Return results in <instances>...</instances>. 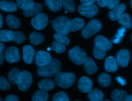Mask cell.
Returning a JSON list of instances; mask_svg holds the SVG:
<instances>
[{
    "mask_svg": "<svg viewBox=\"0 0 132 101\" xmlns=\"http://www.w3.org/2000/svg\"><path fill=\"white\" fill-rule=\"evenodd\" d=\"M5 101H18V98L15 95L10 94L6 96V97L5 99Z\"/></svg>",
    "mask_w": 132,
    "mask_h": 101,
    "instance_id": "cell-43",
    "label": "cell"
},
{
    "mask_svg": "<svg viewBox=\"0 0 132 101\" xmlns=\"http://www.w3.org/2000/svg\"><path fill=\"white\" fill-rule=\"evenodd\" d=\"M61 64L57 59H52L46 65L39 67L37 69L38 75L43 77H51L56 75L60 71Z\"/></svg>",
    "mask_w": 132,
    "mask_h": 101,
    "instance_id": "cell-1",
    "label": "cell"
},
{
    "mask_svg": "<svg viewBox=\"0 0 132 101\" xmlns=\"http://www.w3.org/2000/svg\"><path fill=\"white\" fill-rule=\"evenodd\" d=\"M97 5L101 7H105L107 6L109 0H96Z\"/></svg>",
    "mask_w": 132,
    "mask_h": 101,
    "instance_id": "cell-42",
    "label": "cell"
},
{
    "mask_svg": "<svg viewBox=\"0 0 132 101\" xmlns=\"http://www.w3.org/2000/svg\"><path fill=\"white\" fill-rule=\"evenodd\" d=\"M52 100L53 101H69V98L66 93L59 92L54 94Z\"/></svg>",
    "mask_w": 132,
    "mask_h": 101,
    "instance_id": "cell-38",
    "label": "cell"
},
{
    "mask_svg": "<svg viewBox=\"0 0 132 101\" xmlns=\"http://www.w3.org/2000/svg\"><path fill=\"white\" fill-rule=\"evenodd\" d=\"M47 7L53 12L59 11L62 6V0H44Z\"/></svg>",
    "mask_w": 132,
    "mask_h": 101,
    "instance_id": "cell-19",
    "label": "cell"
},
{
    "mask_svg": "<svg viewBox=\"0 0 132 101\" xmlns=\"http://www.w3.org/2000/svg\"><path fill=\"white\" fill-rule=\"evenodd\" d=\"M4 48H5L4 45L2 43L0 42V52H2L4 50Z\"/></svg>",
    "mask_w": 132,
    "mask_h": 101,
    "instance_id": "cell-47",
    "label": "cell"
},
{
    "mask_svg": "<svg viewBox=\"0 0 132 101\" xmlns=\"http://www.w3.org/2000/svg\"><path fill=\"white\" fill-rule=\"evenodd\" d=\"M131 40L132 41V35H131Z\"/></svg>",
    "mask_w": 132,
    "mask_h": 101,
    "instance_id": "cell-54",
    "label": "cell"
},
{
    "mask_svg": "<svg viewBox=\"0 0 132 101\" xmlns=\"http://www.w3.org/2000/svg\"><path fill=\"white\" fill-rule=\"evenodd\" d=\"M4 61V54L3 52H0V65L3 63Z\"/></svg>",
    "mask_w": 132,
    "mask_h": 101,
    "instance_id": "cell-46",
    "label": "cell"
},
{
    "mask_svg": "<svg viewBox=\"0 0 132 101\" xmlns=\"http://www.w3.org/2000/svg\"><path fill=\"white\" fill-rule=\"evenodd\" d=\"M23 59L28 64L32 63L35 56V50L30 45H26L23 47Z\"/></svg>",
    "mask_w": 132,
    "mask_h": 101,
    "instance_id": "cell-15",
    "label": "cell"
},
{
    "mask_svg": "<svg viewBox=\"0 0 132 101\" xmlns=\"http://www.w3.org/2000/svg\"><path fill=\"white\" fill-rule=\"evenodd\" d=\"M33 2V0H16L17 6L22 10L25 9Z\"/></svg>",
    "mask_w": 132,
    "mask_h": 101,
    "instance_id": "cell-39",
    "label": "cell"
},
{
    "mask_svg": "<svg viewBox=\"0 0 132 101\" xmlns=\"http://www.w3.org/2000/svg\"><path fill=\"white\" fill-rule=\"evenodd\" d=\"M51 48V50L57 53H62L66 50V47L64 44L56 40L52 42Z\"/></svg>",
    "mask_w": 132,
    "mask_h": 101,
    "instance_id": "cell-32",
    "label": "cell"
},
{
    "mask_svg": "<svg viewBox=\"0 0 132 101\" xmlns=\"http://www.w3.org/2000/svg\"><path fill=\"white\" fill-rule=\"evenodd\" d=\"M85 26V21L81 18H75L68 22V28L69 32H75L82 29Z\"/></svg>",
    "mask_w": 132,
    "mask_h": 101,
    "instance_id": "cell-14",
    "label": "cell"
},
{
    "mask_svg": "<svg viewBox=\"0 0 132 101\" xmlns=\"http://www.w3.org/2000/svg\"><path fill=\"white\" fill-rule=\"evenodd\" d=\"M42 10V5L39 3H32L27 8L23 10V14L25 17L35 16Z\"/></svg>",
    "mask_w": 132,
    "mask_h": 101,
    "instance_id": "cell-12",
    "label": "cell"
},
{
    "mask_svg": "<svg viewBox=\"0 0 132 101\" xmlns=\"http://www.w3.org/2000/svg\"><path fill=\"white\" fill-rule=\"evenodd\" d=\"M48 97L49 95L47 93L41 90L34 93L31 100L33 101H46L48 100Z\"/></svg>",
    "mask_w": 132,
    "mask_h": 101,
    "instance_id": "cell-29",
    "label": "cell"
},
{
    "mask_svg": "<svg viewBox=\"0 0 132 101\" xmlns=\"http://www.w3.org/2000/svg\"><path fill=\"white\" fill-rule=\"evenodd\" d=\"M10 88V84L6 78L3 76H0V90L6 91L9 90Z\"/></svg>",
    "mask_w": 132,
    "mask_h": 101,
    "instance_id": "cell-40",
    "label": "cell"
},
{
    "mask_svg": "<svg viewBox=\"0 0 132 101\" xmlns=\"http://www.w3.org/2000/svg\"><path fill=\"white\" fill-rule=\"evenodd\" d=\"M3 25V18L0 13V28Z\"/></svg>",
    "mask_w": 132,
    "mask_h": 101,
    "instance_id": "cell-49",
    "label": "cell"
},
{
    "mask_svg": "<svg viewBox=\"0 0 132 101\" xmlns=\"http://www.w3.org/2000/svg\"><path fill=\"white\" fill-rule=\"evenodd\" d=\"M69 19L65 16H59L53 22L52 27L56 32L68 35L70 32L68 28V22Z\"/></svg>",
    "mask_w": 132,
    "mask_h": 101,
    "instance_id": "cell-6",
    "label": "cell"
},
{
    "mask_svg": "<svg viewBox=\"0 0 132 101\" xmlns=\"http://www.w3.org/2000/svg\"><path fill=\"white\" fill-rule=\"evenodd\" d=\"M13 38L12 41L16 44H20L25 40V36L24 34L21 31L13 32Z\"/></svg>",
    "mask_w": 132,
    "mask_h": 101,
    "instance_id": "cell-35",
    "label": "cell"
},
{
    "mask_svg": "<svg viewBox=\"0 0 132 101\" xmlns=\"http://www.w3.org/2000/svg\"><path fill=\"white\" fill-rule=\"evenodd\" d=\"M62 7L65 10L71 12L75 10V4L74 0H62Z\"/></svg>",
    "mask_w": 132,
    "mask_h": 101,
    "instance_id": "cell-36",
    "label": "cell"
},
{
    "mask_svg": "<svg viewBox=\"0 0 132 101\" xmlns=\"http://www.w3.org/2000/svg\"><path fill=\"white\" fill-rule=\"evenodd\" d=\"M51 60V55L48 52L39 50L36 53L35 64L38 67H41L49 63Z\"/></svg>",
    "mask_w": 132,
    "mask_h": 101,
    "instance_id": "cell-10",
    "label": "cell"
},
{
    "mask_svg": "<svg viewBox=\"0 0 132 101\" xmlns=\"http://www.w3.org/2000/svg\"><path fill=\"white\" fill-rule=\"evenodd\" d=\"M127 96V94L125 91L115 89L111 93V98L113 100L123 101L126 100Z\"/></svg>",
    "mask_w": 132,
    "mask_h": 101,
    "instance_id": "cell-26",
    "label": "cell"
},
{
    "mask_svg": "<svg viewBox=\"0 0 132 101\" xmlns=\"http://www.w3.org/2000/svg\"><path fill=\"white\" fill-rule=\"evenodd\" d=\"M29 39L32 45L37 46L41 44L44 41V37L40 33L33 32L29 34Z\"/></svg>",
    "mask_w": 132,
    "mask_h": 101,
    "instance_id": "cell-24",
    "label": "cell"
},
{
    "mask_svg": "<svg viewBox=\"0 0 132 101\" xmlns=\"http://www.w3.org/2000/svg\"><path fill=\"white\" fill-rule=\"evenodd\" d=\"M38 87L40 90L46 92L52 90L55 87V83L51 79H43L39 82Z\"/></svg>",
    "mask_w": 132,
    "mask_h": 101,
    "instance_id": "cell-21",
    "label": "cell"
},
{
    "mask_svg": "<svg viewBox=\"0 0 132 101\" xmlns=\"http://www.w3.org/2000/svg\"><path fill=\"white\" fill-rule=\"evenodd\" d=\"M130 5H131V7L132 8V0H130Z\"/></svg>",
    "mask_w": 132,
    "mask_h": 101,
    "instance_id": "cell-51",
    "label": "cell"
},
{
    "mask_svg": "<svg viewBox=\"0 0 132 101\" xmlns=\"http://www.w3.org/2000/svg\"><path fill=\"white\" fill-rule=\"evenodd\" d=\"M6 22L7 25L12 28H18L21 24L19 20L13 15H8L6 18Z\"/></svg>",
    "mask_w": 132,
    "mask_h": 101,
    "instance_id": "cell-25",
    "label": "cell"
},
{
    "mask_svg": "<svg viewBox=\"0 0 132 101\" xmlns=\"http://www.w3.org/2000/svg\"><path fill=\"white\" fill-rule=\"evenodd\" d=\"M75 76L71 73L59 72L55 77L54 81L56 84L63 89H68L71 87L74 83Z\"/></svg>",
    "mask_w": 132,
    "mask_h": 101,
    "instance_id": "cell-2",
    "label": "cell"
},
{
    "mask_svg": "<svg viewBox=\"0 0 132 101\" xmlns=\"http://www.w3.org/2000/svg\"><path fill=\"white\" fill-rule=\"evenodd\" d=\"M85 70L88 75H93L97 70V67L94 61L90 57H87L84 63Z\"/></svg>",
    "mask_w": 132,
    "mask_h": 101,
    "instance_id": "cell-18",
    "label": "cell"
},
{
    "mask_svg": "<svg viewBox=\"0 0 132 101\" xmlns=\"http://www.w3.org/2000/svg\"><path fill=\"white\" fill-rule=\"evenodd\" d=\"M125 31H126L125 27H122L120 28H119L118 30V32L116 34V35H115L114 38L111 40V42L112 43L116 44H119L121 40L123 37Z\"/></svg>",
    "mask_w": 132,
    "mask_h": 101,
    "instance_id": "cell-37",
    "label": "cell"
},
{
    "mask_svg": "<svg viewBox=\"0 0 132 101\" xmlns=\"http://www.w3.org/2000/svg\"><path fill=\"white\" fill-rule=\"evenodd\" d=\"M47 50L48 51H50V50H51V48H50V47H48V48H47Z\"/></svg>",
    "mask_w": 132,
    "mask_h": 101,
    "instance_id": "cell-50",
    "label": "cell"
},
{
    "mask_svg": "<svg viewBox=\"0 0 132 101\" xmlns=\"http://www.w3.org/2000/svg\"><path fill=\"white\" fill-rule=\"evenodd\" d=\"M21 71L18 68H12L8 74V79L12 84H16L18 77Z\"/></svg>",
    "mask_w": 132,
    "mask_h": 101,
    "instance_id": "cell-30",
    "label": "cell"
},
{
    "mask_svg": "<svg viewBox=\"0 0 132 101\" xmlns=\"http://www.w3.org/2000/svg\"><path fill=\"white\" fill-rule=\"evenodd\" d=\"M2 98L0 97V101H2Z\"/></svg>",
    "mask_w": 132,
    "mask_h": 101,
    "instance_id": "cell-52",
    "label": "cell"
},
{
    "mask_svg": "<svg viewBox=\"0 0 132 101\" xmlns=\"http://www.w3.org/2000/svg\"><path fill=\"white\" fill-rule=\"evenodd\" d=\"M118 21L119 24L122 25L125 28L130 29L132 26V22L131 21L130 17L128 13H123L120 18L118 20Z\"/></svg>",
    "mask_w": 132,
    "mask_h": 101,
    "instance_id": "cell-27",
    "label": "cell"
},
{
    "mask_svg": "<svg viewBox=\"0 0 132 101\" xmlns=\"http://www.w3.org/2000/svg\"><path fill=\"white\" fill-rule=\"evenodd\" d=\"M13 32L9 30H0V41L9 42L13 40Z\"/></svg>",
    "mask_w": 132,
    "mask_h": 101,
    "instance_id": "cell-31",
    "label": "cell"
},
{
    "mask_svg": "<svg viewBox=\"0 0 132 101\" xmlns=\"http://www.w3.org/2000/svg\"><path fill=\"white\" fill-rule=\"evenodd\" d=\"M126 100H128V101H132V95H130L129 96H127Z\"/></svg>",
    "mask_w": 132,
    "mask_h": 101,
    "instance_id": "cell-48",
    "label": "cell"
},
{
    "mask_svg": "<svg viewBox=\"0 0 132 101\" xmlns=\"http://www.w3.org/2000/svg\"><path fill=\"white\" fill-rule=\"evenodd\" d=\"M32 81V77L31 74L26 70H23L19 75L16 85L20 91H26L30 87Z\"/></svg>",
    "mask_w": 132,
    "mask_h": 101,
    "instance_id": "cell-5",
    "label": "cell"
},
{
    "mask_svg": "<svg viewBox=\"0 0 132 101\" xmlns=\"http://www.w3.org/2000/svg\"><path fill=\"white\" fill-rule=\"evenodd\" d=\"M104 68L107 72H116L118 69V63L116 59L112 56H108L105 61Z\"/></svg>",
    "mask_w": 132,
    "mask_h": 101,
    "instance_id": "cell-17",
    "label": "cell"
},
{
    "mask_svg": "<svg viewBox=\"0 0 132 101\" xmlns=\"http://www.w3.org/2000/svg\"><path fill=\"white\" fill-rule=\"evenodd\" d=\"M88 98L91 101H101L103 100V93L97 89H91L88 94Z\"/></svg>",
    "mask_w": 132,
    "mask_h": 101,
    "instance_id": "cell-23",
    "label": "cell"
},
{
    "mask_svg": "<svg viewBox=\"0 0 132 101\" xmlns=\"http://www.w3.org/2000/svg\"><path fill=\"white\" fill-rule=\"evenodd\" d=\"M78 10L80 15L86 17L90 18L97 15L98 7L93 4L90 5H80L78 7Z\"/></svg>",
    "mask_w": 132,
    "mask_h": 101,
    "instance_id": "cell-8",
    "label": "cell"
},
{
    "mask_svg": "<svg viewBox=\"0 0 132 101\" xmlns=\"http://www.w3.org/2000/svg\"><path fill=\"white\" fill-rule=\"evenodd\" d=\"M4 57L6 61L9 64L17 62L20 60L19 50L14 47H9L5 51Z\"/></svg>",
    "mask_w": 132,
    "mask_h": 101,
    "instance_id": "cell-9",
    "label": "cell"
},
{
    "mask_svg": "<svg viewBox=\"0 0 132 101\" xmlns=\"http://www.w3.org/2000/svg\"><path fill=\"white\" fill-rule=\"evenodd\" d=\"M126 8V6L124 4L118 5L109 12L108 16L109 19L112 21L118 20L124 13Z\"/></svg>",
    "mask_w": 132,
    "mask_h": 101,
    "instance_id": "cell-16",
    "label": "cell"
},
{
    "mask_svg": "<svg viewBox=\"0 0 132 101\" xmlns=\"http://www.w3.org/2000/svg\"><path fill=\"white\" fill-rule=\"evenodd\" d=\"M116 80L120 84H121L122 86H125L126 84V80L124 79L123 78H122L121 77H119V76H117L116 77Z\"/></svg>",
    "mask_w": 132,
    "mask_h": 101,
    "instance_id": "cell-44",
    "label": "cell"
},
{
    "mask_svg": "<svg viewBox=\"0 0 132 101\" xmlns=\"http://www.w3.org/2000/svg\"><path fill=\"white\" fill-rule=\"evenodd\" d=\"M70 60L74 64L81 65L87 58L86 53L79 46H76L71 49L68 53Z\"/></svg>",
    "mask_w": 132,
    "mask_h": 101,
    "instance_id": "cell-3",
    "label": "cell"
},
{
    "mask_svg": "<svg viewBox=\"0 0 132 101\" xmlns=\"http://www.w3.org/2000/svg\"><path fill=\"white\" fill-rule=\"evenodd\" d=\"M106 53V50L104 48L96 44H94L93 54L95 58L98 60H102L105 57Z\"/></svg>",
    "mask_w": 132,
    "mask_h": 101,
    "instance_id": "cell-28",
    "label": "cell"
},
{
    "mask_svg": "<svg viewBox=\"0 0 132 101\" xmlns=\"http://www.w3.org/2000/svg\"><path fill=\"white\" fill-rule=\"evenodd\" d=\"M81 4L83 5H90L93 4L96 0H80Z\"/></svg>",
    "mask_w": 132,
    "mask_h": 101,
    "instance_id": "cell-45",
    "label": "cell"
},
{
    "mask_svg": "<svg viewBox=\"0 0 132 101\" xmlns=\"http://www.w3.org/2000/svg\"><path fill=\"white\" fill-rule=\"evenodd\" d=\"M98 81L102 86L107 87L111 83V78L108 74L103 73L99 75Z\"/></svg>",
    "mask_w": 132,
    "mask_h": 101,
    "instance_id": "cell-33",
    "label": "cell"
},
{
    "mask_svg": "<svg viewBox=\"0 0 132 101\" xmlns=\"http://www.w3.org/2000/svg\"><path fill=\"white\" fill-rule=\"evenodd\" d=\"M94 44L100 45L106 51L110 50L112 47L111 42L105 37L101 35L97 36L95 38Z\"/></svg>",
    "mask_w": 132,
    "mask_h": 101,
    "instance_id": "cell-20",
    "label": "cell"
},
{
    "mask_svg": "<svg viewBox=\"0 0 132 101\" xmlns=\"http://www.w3.org/2000/svg\"><path fill=\"white\" fill-rule=\"evenodd\" d=\"M77 87L80 92L88 93L92 88V82L88 77L82 76L77 82Z\"/></svg>",
    "mask_w": 132,
    "mask_h": 101,
    "instance_id": "cell-13",
    "label": "cell"
},
{
    "mask_svg": "<svg viewBox=\"0 0 132 101\" xmlns=\"http://www.w3.org/2000/svg\"><path fill=\"white\" fill-rule=\"evenodd\" d=\"M130 59V53L127 49H122L118 51L116 55V60L121 67H125L128 65Z\"/></svg>",
    "mask_w": 132,
    "mask_h": 101,
    "instance_id": "cell-11",
    "label": "cell"
},
{
    "mask_svg": "<svg viewBox=\"0 0 132 101\" xmlns=\"http://www.w3.org/2000/svg\"><path fill=\"white\" fill-rule=\"evenodd\" d=\"M10 1H13V0H10Z\"/></svg>",
    "mask_w": 132,
    "mask_h": 101,
    "instance_id": "cell-55",
    "label": "cell"
},
{
    "mask_svg": "<svg viewBox=\"0 0 132 101\" xmlns=\"http://www.w3.org/2000/svg\"><path fill=\"white\" fill-rule=\"evenodd\" d=\"M101 28V22L97 20L93 19L90 21L85 27H84L81 33L84 38L88 39L99 32Z\"/></svg>",
    "mask_w": 132,
    "mask_h": 101,
    "instance_id": "cell-4",
    "label": "cell"
},
{
    "mask_svg": "<svg viewBox=\"0 0 132 101\" xmlns=\"http://www.w3.org/2000/svg\"><path fill=\"white\" fill-rule=\"evenodd\" d=\"M53 37L56 40H57L58 41L64 44V45H68L70 42L69 38L67 37L65 35H64L62 33L56 32L54 33Z\"/></svg>",
    "mask_w": 132,
    "mask_h": 101,
    "instance_id": "cell-34",
    "label": "cell"
},
{
    "mask_svg": "<svg viewBox=\"0 0 132 101\" xmlns=\"http://www.w3.org/2000/svg\"><path fill=\"white\" fill-rule=\"evenodd\" d=\"M68 12V11H67V10H66L65 11V13H67Z\"/></svg>",
    "mask_w": 132,
    "mask_h": 101,
    "instance_id": "cell-53",
    "label": "cell"
},
{
    "mask_svg": "<svg viewBox=\"0 0 132 101\" xmlns=\"http://www.w3.org/2000/svg\"><path fill=\"white\" fill-rule=\"evenodd\" d=\"M17 5L15 3L6 0L0 1V9L6 12H14L17 10Z\"/></svg>",
    "mask_w": 132,
    "mask_h": 101,
    "instance_id": "cell-22",
    "label": "cell"
},
{
    "mask_svg": "<svg viewBox=\"0 0 132 101\" xmlns=\"http://www.w3.org/2000/svg\"><path fill=\"white\" fill-rule=\"evenodd\" d=\"M120 2V0H109L107 5L108 9H112L116 6H117Z\"/></svg>",
    "mask_w": 132,
    "mask_h": 101,
    "instance_id": "cell-41",
    "label": "cell"
},
{
    "mask_svg": "<svg viewBox=\"0 0 132 101\" xmlns=\"http://www.w3.org/2000/svg\"><path fill=\"white\" fill-rule=\"evenodd\" d=\"M32 26L36 30H41L44 28L48 24V18L45 13L39 12L31 20Z\"/></svg>",
    "mask_w": 132,
    "mask_h": 101,
    "instance_id": "cell-7",
    "label": "cell"
}]
</instances>
